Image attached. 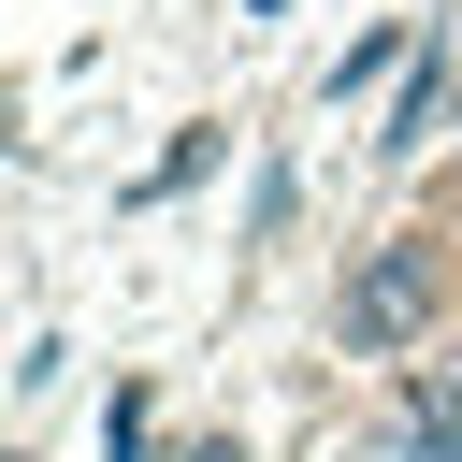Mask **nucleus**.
I'll return each mask as SVG.
<instances>
[{"instance_id":"f257e3e1","label":"nucleus","mask_w":462,"mask_h":462,"mask_svg":"<svg viewBox=\"0 0 462 462\" xmlns=\"http://www.w3.org/2000/svg\"><path fill=\"white\" fill-rule=\"evenodd\" d=\"M390 462H462V375H404V404H390Z\"/></svg>"},{"instance_id":"f03ea898","label":"nucleus","mask_w":462,"mask_h":462,"mask_svg":"<svg viewBox=\"0 0 462 462\" xmlns=\"http://www.w3.org/2000/svg\"><path fill=\"white\" fill-rule=\"evenodd\" d=\"M419 303H433V260H375V274L346 289V332L390 346V332H419Z\"/></svg>"}]
</instances>
